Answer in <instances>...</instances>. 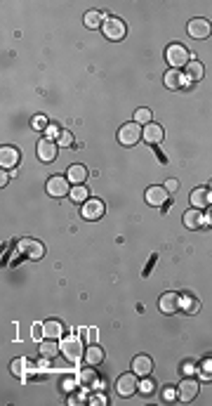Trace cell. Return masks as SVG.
Segmentation results:
<instances>
[{
	"label": "cell",
	"mask_w": 212,
	"mask_h": 406,
	"mask_svg": "<svg viewBox=\"0 0 212 406\" xmlns=\"http://www.w3.org/2000/svg\"><path fill=\"white\" fill-rule=\"evenodd\" d=\"M165 59H168V64L172 69H182V66H186V64L191 62V52L182 43H172L165 50Z\"/></svg>",
	"instance_id": "obj_1"
},
{
	"label": "cell",
	"mask_w": 212,
	"mask_h": 406,
	"mask_svg": "<svg viewBox=\"0 0 212 406\" xmlns=\"http://www.w3.org/2000/svg\"><path fill=\"white\" fill-rule=\"evenodd\" d=\"M62 354L69 361H78L80 357H85V347H83V340L80 335H66L62 340Z\"/></svg>",
	"instance_id": "obj_2"
},
{
	"label": "cell",
	"mask_w": 212,
	"mask_h": 406,
	"mask_svg": "<svg viewBox=\"0 0 212 406\" xmlns=\"http://www.w3.org/2000/svg\"><path fill=\"white\" fill-rule=\"evenodd\" d=\"M102 33H104L108 40H123L127 28H125V21L118 17H106L104 26H102Z\"/></svg>",
	"instance_id": "obj_3"
},
{
	"label": "cell",
	"mask_w": 212,
	"mask_h": 406,
	"mask_svg": "<svg viewBox=\"0 0 212 406\" xmlns=\"http://www.w3.org/2000/svg\"><path fill=\"white\" fill-rule=\"evenodd\" d=\"M137 373H123V376H118V380H115V392L120 395V397H132L134 392H137Z\"/></svg>",
	"instance_id": "obj_4"
},
{
	"label": "cell",
	"mask_w": 212,
	"mask_h": 406,
	"mask_svg": "<svg viewBox=\"0 0 212 406\" xmlns=\"http://www.w3.org/2000/svg\"><path fill=\"white\" fill-rule=\"evenodd\" d=\"M139 137H141L139 123H125V126H120V130H118V142L123 146H134L139 142Z\"/></svg>",
	"instance_id": "obj_5"
},
{
	"label": "cell",
	"mask_w": 212,
	"mask_h": 406,
	"mask_svg": "<svg viewBox=\"0 0 212 406\" xmlns=\"http://www.w3.org/2000/svg\"><path fill=\"white\" fill-rule=\"evenodd\" d=\"M19 253L26 260H40L45 255V246L40 241H35V239H21L19 241Z\"/></svg>",
	"instance_id": "obj_6"
},
{
	"label": "cell",
	"mask_w": 212,
	"mask_h": 406,
	"mask_svg": "<svg viewBox=\"0 0 212 406\" xmlns=\"http://www.w3.org/2000/svg\"><path fill=\"white\" fill-rule=\"evenodd\" d=\"M47 194L54 196V199H62L66 194H71V187H69V177H62V175H54L47 180Z\"/></svg>",
	"instance_id": "obj_7"
},
{
	"label": "cell",
	"mask_w": 212,
	"mask_h": 406,
	"mask_svg": "<svg viewBox=\"0 0 212 406\" xmlns=\"http://www.w3.org/2000/svg\"><path fill=\"white\" fill-rule=\"evenodd\" d=\"M186 31H189V36L191 38H198V40H203V38H208L212 33V24L208 21V19H191L189 21V26H186Z\"/></svg>",
	"instance_id": "obj_8"
},
{
	"label": "cell",
	"mask_w": 212,
	"mask_h": 406,
	"mask_svg": "<svg viewBox=\"0 0 212 406\" xmlns=\"http://www.w3.org/2000/svg\"><path fill=\"white\" fill-rule=\"evenodd\" d=\"M198 395V383L194 378H184L177 385V399L179 402H194Z\"/></svg>",
	"instance_id": "obj_9"
},
{
	"label": "cell",
	"mask_w": 212,
	"mask_h": 406,
	"mask_svg": "<svg viewBox=\"0 0 212 406\" xmlns=\"http://www.w3.org/2000/svg\"><path fill=\"white\" fill-rule=\"evenodd\" d=\"M38 158L40 161H45V163H52L54 158H57V151H59V144H54L50 137H45V139H40L38 142Z\"/></svg>",
	"instance_id": "obj_10"
},
{
	"label": "cell",
	"mask_w": 212,
	"mask_h": 406,
	"mask_svg": "<svg viewBox=\"0 0 212 406\" xmlns=\"http://www.w3.org/2000/svg\"><path fill=\"white\" fill-rule=\"evenodd\" d=\"M19 149L17 146H9L5 144L0 149V165H2V170H9V168H17L19 165Z\"/></svg>",
	"instance_id": "obj_11"
},
{
	"label": "cell",
	"mask_w": 212,
	"mask_h": 406,
	"mask_svg": "<svg viewBox=\"0 0 212 406\" xmlns=\"http://www.w3.org/2000/svg\"><path fill=\"white\" fill-rule=\"evenodd\" d=\"M168 196H170V191L165 189V187H158V184L146 189V203L153 208H163L168 203Z\"/></svg>",
	"instance_id": "obj_12"
},
{
	"label": "cell",
	"mask_w": 212,
	"mask_h": 406,
	"mask_svg": "<svg viewBox=\"0 0 212 406\" xmlns=\"http://www.w3.org/2000/svg\"><path fill=\"white\" fill-rule=\"evenodd\" d=\"M80 213L85 220H99V217L104 215V201L99 199H88L80 208Z\"/></svg>",
	"instance_id": "obj_13"
},
{
	"label": "cell",
	"mask_w": 212,
	"mask_h": 406,
	"mask_svg": "<svg viewBox=\"0 0 212 406\" xmlns=\"http://www.w3.org/2000/svg\"><path fill=\"white\" fill-rule=\"evenodd\" d=\"M132 371L139 378H149L151 371H153V359H151L149 354H137L132 359Z\"/></svg>",
	"instance_id": "obj_14"
},
{
	"label": "cell",
	"mask_w": 212,
	"mask_h": 406,
	"mask_svg": "<svg viewBox=\"0 0 212 406\" xmlns=\"http://www.w3.org/2000/svg\"><path fill=\"white\" fill-rule=\"evenodd\" d=\"M179 305H182V295H177V293H163L158 300L160 312H165V314H175Z\"/></svg>",
	"instance_id": "obj_15"
},
{
	"label": "cell",
	"mask_w": 212,
	"mask_h": 406,
	"mask_svg": "<svg viewBox=\"0 0 212 406\" xmlns=\"http://www.w3.org/2000/svg\"><path fill=\"white\" fill-rule=\"evenodd\" d=\"M163 128L158 126V123H149L146 128H141V137L149 142V144H160L163 142Z\"/></svg>",
	"instance_id": "obj_16"
},
{
	"label": "cell",
	"mask_w": 212,
	"mask_h": 406,
	"mask_svg": "<svg viewBox=\"0 0 212 406\" xmlns=\"http://www.w3.org/2000/svg\"><path fill=\"white\" fill-rule=\"evenodd\" d=\"M191 203L194 208H205L212 203V194H210V187H198V189L191 191Z\"/></svg>",
	"instance_id": "obj_17"
},
{
	"label": "cell",
	"mask_w": 212,
	"mask_h": 406,
	"mask_svg": "<svg viewBox=\"0 0 212 406\" xmlns=\"http://www.w3.org/2000/svg\"><path fill=\"white\" fill-rule=\"evenodd\" d=\"M203 222H205V217H203V213H201V208H189L184 213V225L189 227V229H198Z\"/></svg>",
	"instance_id": "obj_18"
},
{
	"label": "cell",
	"mask_w": 212,
	"mask_h": 406,
	"mask_svg": "<svg viewBox=\"0 0 212 406\" xmlns=\"http://www.w3.org/2000/svg\"><path fill=\"white\" fill-rule=\"evenodd\" d=\"M62 333H64V324H62V321H57V319H47V321L43 324V335H47V338L57 340Z\"/></svg>",
	"instance_id": "obj_19"
},
{
	"label": "cell",
	"mask_w": 212,
	"mask_h": 406,
	"mask_svg": "<svg viewBox=\"0 0 212 406\" xmlns=\"http://www.w3.org/2000/svg\"><path fill=\"white\" fill-rule=\"evenodd\" d=\"M85 177H88V168H85V165L76 163V165H71L69 168V182H73V184H83Z\"/></svg>",
	"instance_id": "obj_20"
},
{
	"label": "cell",
	"mask_w": 212,
	"mask_h": 406,
	"mask_svg": "<svg viewBox=\"0 0 212 406\" xmlns=\"http://www.w3.org/2000/svg\"><path fill=\"white\" fill-rule=\"evenodd\" d=\"M104 12H99V9H90L88 14H85V26L88 28H99V26H104Z\"/></svg>",
	"instance_id": "obj_21"
},
{
	"label": "cell",
	"mask_w": 212,
	"mask_h": 406,
	"mask_svg": "<svg viewBox=\"0 0 212 406\" xmlns=\"http://www.w3.org/2000/svg\"><path fill=\"white\" fill-rule=\"evenodd\" d=\"M83 359L88 361L90 366H97V364H102L104 361V350L99 347V345H92V347H88V352H85V357Z\"/></svg>",
	"instance_id": "obj_22"
},
{
	"label": "cell",
	"mask_w": 212,
	"mask_h": 406,
	"mask_svg": "<svg viewBox=\"0 0 212 406\" xmlns=\"http://www.w3.org/2000/svg\"><path fill=\"white\" fill-rule=\"evenodd\" d=\"M186 76H189V81H201V78H203V76H205V69H203V64H201V62H196V59H194V62H189V64H186Z\"/></svg>",
	"instance_id": "obj_23"
},
{
	"label": "cell",
	"mask_w": 212,
	"mask_h": 406,
	"mask_svg": "<svg viewBox=\"0 0 212 406\" xmlns=\"http://www.w3.org/2000/svg\"><path fill=\"white\" fill-rule=\"evenodd\" d=\"M182 83H184V76H182V71L172 69V71L165 73V85H168L170 90H179V88H182Z\"/></svg>",
	"instance_id": "obj_24"
},
{
	"label": "cell",
	"mask_w": 212,
	"mask_h": 406,
	"mask_svg": "<svg viewBox=\"0 0 212 406\" xmlns=\"http://www.w3.org/2000/svg\"><path fill=\"white\" fill-rule=\"evenodd\" d=\"M57 354H59V345L54 343L52 338L45 340V343H40V357H43V359H54Z\"/></svg>",
	"instance_id": "obj_25"
},
{
	"label": "cell",
	"mask_w": 212,
	"mask_h": 406,
	"mask_svg": "<svg viewBox=\"0 0 212 406\" xmlns=\"http://www.w3.org/2000/svg\"><path fill=\"white\" fill-rule=\"evenodd\" d=\"M71 199L76 201V203H85V201L90 199L88 187H83V184H73V187H71Z\"/></svg>",
	"instance_id": "obj_26"
},
{
	"label": "cell",
	"mask_w": 212,
	"mask_h": 406,
	"mask_svg": "<svg viewBox=\"0 0 212 406\" xmlns=\"http://www.w3.org/2000/svg\"><path fill=\"white\" fill-rule=\"evenodd\" d=\"M78 383H80V385H85V388H90V385H95V383H97V373H95L92 369H83L78 373Z\"/></svg>",
	"instance_id": "obj_27"
},
{
	"label": "cell",
	"mask_w": 212,
	"mask_h": 406,
	"mask_svg": "<svg viewBox=\"0 0 212 406\" xmlns=\"http://www.w3.org/2000/svg\"><path fill=\"white\" fill-rule=\"evenodd\" d=\"M26 366H28V361L24 359V357H19V359L12 361V366H9V369H12V373H14L17 378H24V371H26Z\"/></svg>",
	"instance_id": "obj_28"
},
{
	"label": "cell",
	"mask_w": 212,
	"mask_h": 406,
	"mask_svg": "<svg viewBox=\"0 0 212 406\" xmlns=\"http://www.w3.org/2000/svg\"><path fill=\"white\" fill-rule=\"evenodd\" d=\"M134 123H144V126H149L151 123V109L141 107L134 111Z\"/></svg>",
	"instance_id": "obj_29"
},
{
	"label": "cell",
	"mask_w": 212,
	"mask_h": 406,
	"mask_svg": "<svg viewBox=\"0 0 212 406\" xmlns=\"http://www.w3.org/2000/svg\"><path fill=\"white\" fill-rule=\"evenodd\" d=\"M57 144H59V146H71V144H73V135H71L69 130H62V133H59V137H57Z\"/></svg>",
	"instance_id": "obj_30"
},
{
	"label": "cell",
	"mask_w": 212,
	"mask_h": 406,
	"mask_svg": "<svg viewBox=\"0 0 212 406\" xmlns=\"http://www.w3.org/2000/svg\"><path fill=\"white\" fill-rule=\"evenodd\" d=\"M175 397H177V390L172 388V385H168V388L163 390V399H165V402H172Z\"/></svg>",
	"instance_id": "obj_31"
},
{
	"label": "cell",
	"mask_w": 212,
	"mask_h": 406,
	"mask_svg": "<svg viewBox=\"0 0 212 406\" xmlns=\"http://www.w3.org/2000/svg\"><path fill=\"white\" fill-rule=\"evenodd\" d=\"M184 300H186V309H189V312H196V309H198V302H196V300H191L189 295H184Z\"/></svg>",
	"instance_id": "obj_32"
},
{
	"label": "cell",
	"mask_w": 212,
	"mask_h": 406,
	"mask_svg": "<svg viewBox=\"0 0 212 406\" xmlns=\"http://www.w3.org/2000/svg\"><path fill=\"white\" fill-rule=\"evenodd\" d=\"M33 126H35V128H38V130H43V128H45V126H47V121H45V118H43V116H35V118H33Z\"/></svg>",
	"instance_id": "obj_33"
},
{
	"label": "cell",
	"mask_w": 212,
	"mask_h": 406,
	"mask_svg": "<svg viewBox=\"0 0 212 406\" xmlns=\"http://www.w3.org/2000/svg\"><path fill=\"white\" fill-rule=\"evenodd\" d=\"M165 189H168V191H177V189H179V182H177V180H168V182H165Z\"/></svg>",
	"instance_id": "obj_34"
},
{
	"label": "cell",
	"mask_w": 212,
	"mask_h": 406,
	"mask_svg": "<svg viewBox=\"0 0 212 406\" xmlns=\"http://www.w3.org/2000/svg\"><path fill=\"white\" fill-rule=\"evenodd\" d=\"M40 333H43V326H40V324H35V326H33V338H35V340H40V338H43V335H40Z\"/></svg>",
	"instance_id": "obj_35"
},
{
	"label": "cell",
	"mask_w": 212,
	"mask_h": 406,
	"mask_svg": "<svg viewBox=\"0 0 212 406\" xmlns=\"http://www.w3.org/2000/svg\"><path fill=\"white\" fill-rule=\"evenodd\" d=\"M151 390H153V385H151L149 380H144V383H141V392H144V395H151Z\"/></svg>",
	"instance_id": "obj_36"
},
{
	"label": "cell",
	"mask_w": 212,
	"mask_h": 406,
	"mask_svg": "<svg viewBox=\"0 0 212 406\" xmlns=\"http://www.w3.org/2000/svg\"><path fill=\"white\" fill-rule=\"evenodd\" d=\"M90 402H92V404H106V397H102V395H99V397H92Z\"/></svg>",
	"instance_id": "obj_37"
},
{
	"label": "cell",
	"mask_w": 212,
	"mask_h": 406,
	"mask_svg": "<svg viewBox=\"0 0 212 406\" xmlns=\"http://www.w3.org/2000/svg\"><path fill=\"white\" fill-rule=\"evenodd\" d=\"M7 182H9V177H7V172L2 170V172H0V184H2V187H5V184H7Z\"/></svg>",
	"instance_id": "obj_38"
},
{
	"label": "cell",
	"mask_w": 212,
	"mask_h": 406,
	"mask_svg": "<svg viewBox=\"0 0 212 406\" xmlns=\"http://www.w3.org/2000/svg\"><path fill=\"white\" fill-rule=\"evenodd\" d=\"M47 133H50V135H57V137H59V130H57V126H47Z\"/></svg>",
	"instance_id": "obj_39"
},
{
	"label": "cell",
	"mask_w": 212,
	"mask_h": 406,
	"mask_svg": "<svg viewBox=\"0 0 212 406\" xmlns=\"http://www.w3.org/2000/svg\"><path fill=\"white\" fill-rule=\"evenodd\" d=\"M205 220H208V225L212 227V208H210V213H208V217H205Z\"/></svg>",
	"instance_id": "obj_40"
},
{
	"label": "cell",
	"mask_w": 212,
	"mask_h": 406,
	"mask_svg": "<svg viewBox=\"0 0 212 406\" xmlns=\"http://www.w3.org/2000/svg\"><path fill=\"white\" fill-rule=\"evenodd\" d=\"M210 194H212V187H210Z\"/></svg>",
	"instance_id": "obj_41"
}]
</instances>
